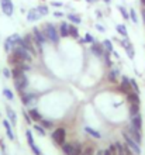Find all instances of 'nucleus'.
<instances>
[{
	"mask_svg": "<svg viewBox=\"0 0 145 155\" xmlns=\"http://www.w3.org/2000/svg\"><path fill=\"white\" fill-rule=\"evenodd\" d=\"M141 17H142V21H144V24H145V7L141 10Z\"/></svg>",
	"mask_w": 145,
	"mask_h": 155,
	"instance_id": "nucleus-48",
	"label": "nucleus"
},
{
	"mask_svg": "<svg viewBox=\"0 0 145 155\" xmlns=\"http://www.w3.org/2000/svg\"><path fill=\"white\" fill-rule=\"evenodd\" d=\"M68 18H69V21H72L73 24H81V21H82V18L77 14H69Z\"/></svg>",
	"mask_w": 145,
	"mask_h": 155,
	"instance_id": "nucleus-32",
	"label": "nucleus"
},
{
	"mask_svg": "<svg viewBox=\"0 0 145 155\" xmlns=\"http://www.w3.org/2000/svg\"><path fill=\"white\" fill-rule=\"evenodd\" d=\"M6 113H7V118L12 121V124H16L17 123V114L16 111L13 110L10 106H6Z\"/></svg>",
	"mask_w": 145,
	"mask_h": 155,
	"instance_id": "nucleus-16",
	"label": "nucleus"
},
{
	"mask_svg": "<svg viewBox=\"0 0 145 155\" xmlns=\"http://www.w3.org/2000/svg\"><path fill=\"white\" fill-rule=\"evenodd\" d=\"M120 44H121V47L125 49V52H127L128 58H131V59H133V58H134V47H133V44H131V41L128 40V37H123V38H121Z\"/></svg>",
	"mask_w": 145,
	"mask_h": 155,
	"instance_id": "nucleus-6",
	"label": "nucleus"
},
{
	"mask_svg": "<svg viewBox=\"0 0 145 155\" xmlns=\"http://www.w3.org/2000/svg\"><path fill=\"white\" fill-rule=\"evenodd\" d=\"M73 154L72 155H82V151H83V147H82V144L79 143H73Z\"/></svg>",
	"mask_w": 145,
	"mask_h": 155,
	"instance_id": "nucleus-26",
	"label": "nucleus"
},
{
	"mask_svg": "<svg viewBox=\"0 0 145 155\" xmlns=\"http://www.w3.org/2000/svg\"><path fill=\"white\" fill-rule=\"evenodd\" d=\"M130 89H131V85H130V79L127 76H123L121 78V86H120V90L125 92V93H128Z\"/></svg>",
	"mask_w": 145,
	"mask_h": 155,
	"instance_id": "nucleus-15",
	"label": "nucleus"
},
{
	"mask_svg": "<svg viewBox=\"0 0 145 155\" xmlns=\"http://www.w3.org/2000/svg\"><path fill=\"white\" fill-rule=\"evenodd\" d=\"M3 94L6 96V99H8V100H13V99H14V96H13V92L10 89H7V87H6V89H3Z\"/></svg>",
	"mask_w": 145,
	"mask_h": 155,
	"instance_id": "nucleus-35",
	"label": "nucleus"
},
{
	"mask_svg": "<svg viewBox=\"0 0 145 155\" xmlns=\"http://www.w3.org/2000/svg\"><path fill=\"white\" fill-rule=\"evenodd\" d=\"M24 117H25V121L28 123V124H31V121H32V120H31V117H30V114H28V113H27V111H24Z\"/></svg>",
	"mask_w": 145,
	"mask_h": 155,
	"instance_id": "nucleus-43",
	"label": "nucleus"
},
{
	"mask_svg": "<svg viewBox=\"0 0 145 155\" xmlns=\"http://www.w3.org/2000/svg\"><path fill=\"white\" fill-rule=\"evenodd\" d=\"M25 137H27V141H28V145L31 147L32 144H34V138H32V133L30 130L25 131Z\"/></svg>",
	"mask_w": 145,
	"mask_h": 155,
	"instance_id": "nucleus-36",
	"label": "nucleus"
},
{
	"mask_svg": "<svg viewBox=\"0 0 145 155\" xmlns=\"http://www.w3.org/2000/svg\"><path fill=\"white\" fill-rule=\"evenodd\" d=\"M131 126H133L134 128H137L138 131H142V117L140 113L131 116Z\"/></svg>",
	"mask_w": 145,
	"mask_h": 155,
	"instance_id": "nucleus-11",
	"label": "nucleus"
},
{
	"mask_svg": "<svg viewBox=\"0 0 145 155\" xmlns=\"http://www.w3.org/2000/svg\"><path fill=\"white\" fill-rule=\"evenodd\" d=\"M58 31H59L61 37H68L69 35V24H66V23H61Z\"/></svg>",
	"mask_w": 145,
	"mask_h": 155,
	"instance_id": "nucleus-18",
	"label": "nucleus"
},
{
	"mask_svg": "<svg viewBox=\"0 0 145 155\" xmlns=\"http://www.w3.org/2000/svg\"><path fill=\"white\" fill-rule=\"evenodd\" d=\"M69 35L73 38H79V30L76 25H69Z\"/></svg>",
	"mask_w": 145,
	"mask_h": 155,
	"instance_id": "nucleus-28",
	"label": "nucleus"
},
{
	"mask_svg": "<svg viewBox=\"0 0 145 155\" xmlns=\"http://www.w3.org/2000/svg\"><path fill=\"white\" fill-rule=\"evenodd\" d=\"M123 137H124L125 140V144H127V147L131 150V151L134 152V155H141V147H140V144L135 141V140L131 137V135L127 133V131H124L123 133Z\"/></svg>",
	"mask_w": 145,
	"mask_h": 155,
	"instance_id": "nucleus-4",
	"label": "nucleus"
},
{
	"mask_svg": "<svg viewBox=\"0 0 145 155\" xmlns=\"http://www.w3.org/2000/svg\"><path fill=\"white\" fill-rule=\"evenodd\" d=\"M117 75H118V71L117 69H111L109 72V75H107V78H109V81L110 82H117Z\"/></svg>",
	"mask_w": 145,
	"mask_h": 155,
	"instance_id": "nucleus-31",
	"label": "nucleus"
},
{
	"mask_svg": "<svg viewBox=\"0 0 145 155\" xmlns=\"http://www.w3.org/2000/svg\"><path fill=\"white\" fill-rule=\"evenodd\" d=\"M118 10H120V13L123 14V17H124L125 20H128V18H130V12H127L123 6H118Z\"/></svg>",
	"mask_w": 145,
	"mask_h": 155,
	"instance_id": "nucleus-37",
	"label": "nucleus"
},
{
	"mask_svg": "<svg viewBox=\"0 0 145 155\" xmlns=\"http://www.w3.org/2000/svg\"><path fill=\"white\" fill-rule=\"evenodd\" d=\"M32 37L35 38L37 41H40L41 44H45L47 41H48V38H47V35H45L44 30H40L38 27H34L32 28Z\"/></svg>",
	"mask_w": 145,
	"mask_h": 155,
	"instance_id": "nucleus-9",
	"label": "nucleus"
},
{
	"mask_svg": "<svg viewBox=\"0 0 145 155\" xmlns=\"http://www.w3.org/2000/svg\"><path fill=\"white\" fill-rule=\"evenodd\" d=\"M94 155H104V151H103V150H99V151H96Z\"/></svg>",
	"mask_w": 145,
	"mask_h": 155,
	"instance_id": "nucleus-49",
	"label": "nucleus"
},
{
	"mask_svg": "<svg viewBox=\"0 0 145 155\" xmlns=\"http://www.w3.org/2000/svg\"><path fill=\"white\" fill-rule=\"evenodd\" d=\"M37 10H38V12H40V14L42 17L44 16H47V14H48V6H45V4H41V6H38V7H37Z\"/></svg>",
	"mask_w": 145,
	"mask_h": 155,
	"instance_id": "nucleus-33",
	"label": "nucleus"
},
{
	"mask_svg": "<svg viewBox=\"0 0 145 155\" xmlns=\"http://www.w3.org/2000/svg\"><path fill=\"white\" fill-rule=\"evenodd\" d=\"M41 126L44 127L45 130H51V128H54V123L47 120V118H42V120H41Z\"/></svg>",
	"mask_w": 145,
	"mask_h": 155,
	"instance_id": "nucleus-29",
	"label": "nucleus"
},
{
	"mask_svg": "<svg viewBox=\"0 0 145 155\" xmlns=\"http://www.w3.org/2000/svg\"><path fill=\"white\" fill-rule=\"evenodd\" d=\"M51 6H54V7H61V6H62V3H61V2H52V3H51Z\"/></svg>",
	"mask_w": 145,
	"mask_h": 155,
	"instance_id": "nucleus-46",
	"label": "nucleus"
},
{
	"mask_svg": "<svg viewBox=\"0 0 145 155\" xmlns=\"http://www.w3.org/2000/svg\"><path fill=\"white\" fill-rule=\"evenodd\" d=\"M96 151H94V147L93 145H85L83 147V151H82V155H94Z\"/></svg>",
	"mask_w": 145,
	"mask_h": 155,
	"instance_id": "nucleus-25",
	"label": "nucleus"
},
{
	"mask_svg": "<svg viewBox=\"0 0 145 155\" xmlns=\"http://www.w3.org/2000/svg\"><path fill=\"white\" fill-rule=\"evenodd\" d=\"M117 33L121 34L123 37H128V31H127V27L124 24H118L117 25Z\"/></svg>",
	"mask_w": 145,
	"mask_h": 155,
	"instance_id": "nucleus-27",
	"label": "nucleus"
},
{
	"mask_svg": "<svg viewBox=\"0 0 145 155\" xmlns=\"http://www.w3.org/2000/svg\"><path fill=\"white\" fill-rule=\"evenodd\" d=\"M90 51H92L96 57H103V55H104V52H106L104 48H103V45H100L99 42H93Z\"/></svg>",
	"mask_w": 145,
	"mask_h": 155,
	"instance_id": "nucleus-13",
	"label": "nucleus"
},
{
	"mask_svg": "<svg viewBox=\"0 0 145 155\" xmlns=\"http://www.w3.org/2000/svg\"><path fill=\"white\" fill-rule=\"evenodd\" d=\"M140 93H137V92H131L130 90L128 93H127V99H128L130 103H140V96H138Z\"/></svg>",
	"mask_w": 145,
	"mask_h": 155,
	"instance_id": "nucleus-20",
	"label": "nucleus"
},
{
	"mask_svg": "<svg viewBox=\"0 0 145 155\" xmlns=\"http://www.w3.org/2000/svg\"><path fill=\"white\" fill-rule=\"evenodd\" d=\"M130 85H131V89H134V92L140 93V87H138V83L134 79H130Z\"/></svg>",
	"mask_w": 145,
	"mask_h": 155,
	"instance_id": "nucleus-39",
	"label": "nucleus"
},
{
	"mask_svg": "<svg viewBox=\"0 0 145 155\" xmlns=\"http://www.w3.org/2000/svg\"><path fill=\"white\" fill-rule=\"evenodd\" d=\"M130 113H131V116L140 113V103H131V106H130Z\"/></svg>",
	"mask_w": 145,
	"mask_h": 155,
	"instance_id": "nucleus-30",
	"label": "nucleus"
},
{
	"mask_svg": "<svg viewBox=\"0 0 145 155\" xmlns=\"http://www.w3.org/2000/svg\"><path fill=\"white\" fill-rule=\"evenodd\" d=\"M103 57H104L106 65H107V66H111V61H110V57H109V54H107V52H104V55H103Z\"/></svg>",
	"mask_w": 145,
	"mask_h": 155,
	"instance_id": "nucleus-42",
	"label": "nucleus"
},
{
	"mask_svg": "<svg viewBox=\"0 0 145 155\" xmlns=\"http://www.w3.org/2000/svg\"><path fill=\"white\" fill-rule=\"evenodd\" d=\"M12 78L14 79V85H16V89L18 92H24L27 87H28V78L24 74V71L18 68V66H14L12 71Z\"/></svg>",
	"mask_w": 145,
	"mask_h": 155,
	"instance_id": "nucleus-1",
	"label": "nucleus"
},
{
	"mask_svg": "<svg viewBox=\"0 0 145 155\" xmlns=\"http://www.w3.org/2000/svg\"><path fill=\"white\" fill-rule=\"evenodd\" d=\"M101 45H103V48H104V51H106L107 54H111V52L114 51V48H113V42H111L110 40H104Z\"/></svg>",
	"mask_w": 145,
	"mask_h": 155,
	"instance_id": "nucleus-23",
	"label": "nucleus"
},
{
	"mask_svg": "<svg viewBox=\"0 0 145 155\" xmlns=\"http://www.w3.org/2000/svg\"><path fill=\"white\" fill-rule=\"evenodd\" d=\"M31 150H32V152H34L35 155H41V150L37 147L35 144H32V145H31Z\"/></svg>",
	"mask_w": 145,
	"mask_h": 155,
	"instance_id": "nucleus-41",
	"label": "nucleus"
},
{
	"mask_svg": "<svg viewBox=\"0 0 145 155\" xmlns=\"http://www.w3.org/2000/svg\"><path fill=\"white\" fill-rule=\"evenodd\" d=\"M34 128H35L37 133H38L40 135H45V134H47V131H45V128H44L42 126H41V124H35V126H34Z\"/></svg>",
	"mask_w": 145,
	"mask_h": 155,
	"instance_id": "nucleus-34",
	"label": "nucleus"
},
{
	"mask_svg": "<svg viewBox=\"0 0 145 155\" xmlns=\"http://www.w3.org/2000/svg\"><path fill=\"white\" fill-rule=\"evenodd\" d=\"M83 41H85V42H87V44H93V42H94V38H93V35L92 34H86L85 35V38H83Z\"/></svg>",
	"mask_w": 145,
	"mask_h": 155,
	"instance_id": "nucleus-40",
	"label": "nucleus"
},
{
	"mask_svg": "<svg viewBox=\"0 0 145 155\" xmlns=\"http://www.w3.org/2000/svg\"><path fill=\"white\" fill-rule=\"evenodd\" d=\"M44 33L47 35V38H48V41H51L52 44H59V38H61L59 31H58V28L54 24L47 23L44 27Z\"/></svg>",
	"mask_w": 145,
	"mask_h": 155,
	"instance_id": "nucleus-2",
	"label": "nucleus"
},
{
	"mask_svg": "<svg viewBox=\"0 0 145 155\" xmlns=\"http://www.w3.org/2000/svg\"><path fill=\"white\" fill-rule=\"evenodd\" d=\"M96 28L99 30L100 33H104V31H106V28H104V27H103V25H101V24H96Z\"/></svg>",
	"mask_w": 145,
	"mask_h": 155,
	"instance_id": "nucleus-45",
	"label": "nucleus"
},
{
	"mask_svg": "<svg viewBox=\"0 0 145 155\" xmlns=\"http://www.w3.org/2000/svg\"><path fill=\"white\" fill-rule=\"evenodd\" d=\"M3 75H4L6 78H10V76H12V72H10V71L6 68V69H3Z\"/></svg>",
	"mask_w": 145,
	"mask_h": 155,
	"instance_id": "nucleus-44",
	"label": "nucleus"
},
{
	"mask_svg": "<svg viewBox=\"0 0 145 155\" xmlns=\"http://www.w3.org/2000/svg\"><path fill=\"white\" fill-rule=\"evenodd\" d=\"M130 20L133 21V23H138L137 14H135V10H134V8H131V10H130Z\"/></svg>",
	"mask_w": 145,
	"mask_h": 155,
	"instance_id": "nucleus-38",
	"label": "nucleus"
},
{
	"mask_svg": "<svg viewBox=\"0 0 145 155\" xmlns=\"http://www.w3.org/2000/svg\"><path fill=\"white\" fill-rule=\"evenodd\" d=\"M20 38H21V37L18 35V34H13V35H10V37H8L6 41H7L8 44H10V45L13 47V48H14V47H17V44H18Z\"/></svg>",
	"mask_w": 145,
	"mask_h": 155,
	"instance_id": "nucleus-21",
	"label": "nucleus"
},
{
	"mask_svg": "<svg viewBox=\"0 0 145 155\" xmlns=\"http://www.w3.org/2000/svg\"><path fill=\"white\" fill-rule=\"evenodd\" d=\"M86 2H89V3H94V2H97V0H86Z\"/></svg>",
	"mask_w": 145,
	"mask_h": 155,
	"instance_id": "nucleus-50",
	"label": "nucleus"
},
{
	"mask_svg": "<svg viewBox=\"0 0 145 155\" xmlns=\"http://www.w3.org/2000/svg\"><path fill=\"white\" fill-rule=\"evenodd\" d=\"M3 126L4 128H6V133H7V137L10 140H14L16 137H14V134H13V128L12 126H10V123H8V120H3Z\"/></svg>",
	"mask_w": 145,
	"mask_h": 155,
	"instance_id": "nucleus-19",
	"label": "nucleus"
},
{
	"mask_svg": "<svg viewBox=\"0 0 145 155\" xmlns=\"http://www.w3.org/2000/svg\"><path fill=\"white\" fill-rule=\"evenodd\" d=\"M104 2H107V3H109V2H110V0H104Z\"/></svg>",
	"mask_w": 145,
	"mask_h": 155,
	"instance_id": "nucleus-52",
	"label": "nucleus"
},
{
	"mask_svg": "<svg viewBox=\"0 0 145 155\" xmlns=\"http://www.w3.org/2000/svg\"><path fill=\"white\" fill-rule=\"evenodd\" d=\"M41 14H40V12L37 10V7L35 8H31L28 13H27V20L28 21H38L41 18Z\"/></svg>",
	"mask_w": 145,
	"mask_h": 155,
	"instance_id": "nucleus-14",
	"label": "nucleus"
},
{
	"mask_svg": "<svg viewBox=\"0 0 145 155\" xmlns=\"http://www.w3.org/2000/svg\"><path fill=\"white\" fill-rule=\"evenodd\" d=\"M62 152L65 155H72L73 154V145L72 144H62Z\"/></svg>",
	"mask_w": 145,
	"mask_h": 155,
	"instance_id": "nucleus-24",
	"label": "nucleus"
},
{
	"mask_svg": "<svg viewBox=\"0 0 145 155\" xmlns=\"http://www.w3.org/2000/svg\"><path fill=\"white\" fill-rule=\"evenodd\" d=\"M85 131L89 135H92L93 138H101V134L99 133V131H96L94 128H92V127H85Z\"/></svg>",
	"mask_w": 145,
	"mask_h": 155,
	"instance_id": "nucleus-22",
	"label": "nucleus"
},
{
	"mask_svg": "<svg viewBox=\"0 0 145 155\" xmlns=\"http://www.w3.org/2000/svg\"><path fill=\"white\" fill-rule=\"evenodd\" d=\"M12 54L14 55L16 58H18L20 61H23V62H27V64H30V62L32 61V57H31V54L27 51L25 48H23V47H14L13 48V51H12Z\"/></svg>",
	"mask_w": 145,
	"mask_h": 155,
	"instance_id": "nucleus-3",
	"label": "nucleus"
},
{
	"mask_svg": "<svg viewBox=\"0 0 145 155\" xmlns=\"http://www.w3.org/2000/svg\"><path fill=\"white\" fill-rule=\"evenodd\" d=\"M28 114H30V117H31V120H34V121H41L42 120V116H41V113L37 109H30L28 110Z\"/></svg>",
	"mask_w": 145,
	"mask_h": 155,
	"instance_id": "nucleus-17",
	"label": "nucleus"
},
{
	"mask_svg": "<svg viewBox=\"0 0 145 155\" xmlns=\"http://www.w3.org/2000/svg\"><path fill=\"white\" fill-rule=\"evenodd\" d=\"M116 147H117V155H134V152L127 147V144H123L121 143H116Z\"/></svg>",
	"mask_w": 145,
	"mask_h": 155,
	"instance_id": "nucleus-12",
	"label": "nucleus"
},
{
	"mask_svg": "<svg viewBox=\"0 0 145 155\" xmlns=\"http://www.w3.org/2000/svg\"><path fill=\"white\" fill-rule=\"evenodd\" d=\"M21 102H23V104H25V106H32V104L37 102V94L21 92Z\"/></svg>",
	"mask_w": 145,
	"mask_h": 155,
	"instance_id": "nucleus-8",
	"label": "nucleus"
},
{
	"mask_svg": "<svg viewBox=\"0 0 145 155\" xmlns=\"http://www.w3.org/2000/svg\"><path fill=\"white\" fill-rule=\"evenodd\" d=\"M0 4H2V12L6 14V16H13V12H14V6H13L12 0H0Z\"/></svg>",
	"mask_w": 145,
	"mask_h": 155,
	"instance_id": "nucleus-7",
	"label": "nucleus"
},
{
	"mask_svg": "<svg viewBox=\"0 0 145 155\" xmlns=\"http://www.w3.org/2000/svg\"><path fill=\"white\" fill-rule=\"evenodd\" d=\"M125 131H127V133H128V134L131 135V137H133V138L135 140V141H137L140 145H141V143H142V134H141V131H138L137 128H134L133 126H130Z\"/></svg>",
	"mask_w": 145,
	"mask_h": 155,
	"instance_id": "nucleus-10",
	"label": "nucleus"
},
{
	"mask_svg": "<svg viewBox=\"0 0 145 155\" xmlns=\"http://www.w3.org/2000/svg\"><path fill=\"white\" fill-rule=\"evenodd\" d=\"M62 16H64V13L62 12H55L54 13V17H62Z\"/></svg>",
	"mask_w": 145,
	"mask_h": 155,
	"instance_id": "nucleus-47",
	"label": "nucleus"
},
{
	"mask_svg": "<svg viewBox=\"0 0 145 155\" xmlns=\"http://www.w3.org/2000/svg\"><path fill=\"white\" fill-rule=\"evenodd\" d=\"M65 138H66V130H65L64 127L55 128V130L52 131V140L55 144H58V145L65 144Z\"/></svg>",
	"mask_w": 145,
	"mask_h": 155,
	"instance_id": "nucleus-5",
	"label": "nucleus"
},
{
	"mask_svg": "<svg viewBox=\"0 0 145 155\" xmlns=\"http://www.w3.org/2000/svg\"><path fill=\"white\" fill-rule=\"evenodd\" d=\"M141 4H142V6H144V7H145V0H141Z\"/></svg>",
	"mask_w": 145,
	"mask_h": 155,
	"instance_id": "nucleus-51",
	"label": "nucleus"
}]
</instances>
